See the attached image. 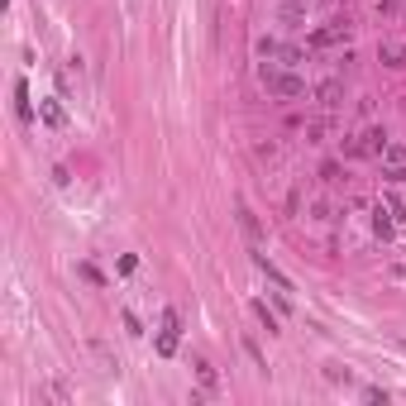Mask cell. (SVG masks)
<instances>
[{
  "instance_id": "cell-1",
  "label": "cell",
  "mask_w": 406,
  "mask_h": 406,
  "mask_svg": "<svg viewBox=\"0 0 406 406\" xmlns=\"http://www.w3.org/2000/svg\"><path fill=\"white\" fill-rule=\"evenodd\" d=\"M258 81H263L268 96H278V101H297V96H306V77H301V72H282V67H273V63L258 67Z\"/></svg>"
},
{
  "instance_id": "cell-2",
  "label": "cell",
  "mask_w": 406,
  "mask_h": 406,
  "mask_svg": "<svg viewBox=\"0 0 406 406\" xmlns=\"http://www.w3.org/2000/svg\"><path fill=\"white\" fill-rule=\"evenodd\" d=\"M387 129H363V134H354V139L344 143V153L349 158H382V148H387Z\"/></svg>"
},
{
  "instance_id": "cell-3",
  "label": "cell",
  "mask_w": 406,
  "mask_h": 406,
  "mask_svg": "<svg viewBox=\"0 0 406 406\" xmlns=\"http://www.w3.org/2000/svg\"><path fill=\"white\" fill-rule=\"evenodd\" d=\"M349 34H354V24H349V19H330V24H320V29L311 34V48H335V44H349Z\"/></svg>"
},
{
  "instance_id": "cell-4",
  "label": "cell",
  "mask_w": 406,
  "mask_h": 406,
  "mask_svg": "<svg viewBox=\"0 0 406 406\" xmlns=\"http://www.w3.org/2000/svg\"><path fill=\"white\" fill-rule=\"evenodd\" d=\"M177 335H182V315L172 311H163V330H158V354L168 359V354H177Z\"/></svg>"
},
{
  "instance_id": "cell-5",
  "label": "cell",
  "mask_w": 406,
  "mask_h": 406,
  "mask_svg": "<svg viewBox=\"0 0 406 406\" xmlns=\"http://www.w3.org/2000/svg\"><path fill=\"white\" fill-rule=\"evenodd\" d=\"M382 172H387V182H406V143L392 139L382 148Z\"/></svg>"
},
{
  "instance_id": "cell-6",
  "label": "cell",
  "mask_w": 406,
  "mask_h": 406,
  "mask_svg": "<svg viewBox=\"0 0 406 406\" xmlns=\"http://www.w3.org/2000/svg\"><path fill=\"white\" fill-rule=\"evenodd\" d=\"M397 210H402L397 201H377L373 205V235L377 239H392V220H397Z\"/></svg>"
},
{
  "instance_id": "cell-7",
  "label": "cell",
  "mask_w": 406,
  "mask_h": 406,
  "mask_svg": "<svg viewBox=\"0 0 406 406\" xmlns=\"http://www.w3.org/2000/svg\"><path fill=\"white\" fill-rule=\"evenodd\" d=\"M239 230H244V239H249V249H258V244H263V225H258V215H253L244 201H239Z\"/></svg>"
},
{
  "instance_id": "cell-8",
  "label": "cell",
  "mask_w": 406,
  "mask_h": 406,
  "mask_svg": "<svg viewBox=\"0 0 406 406\" xmlns=\"http://www.w3.org/2000/svg\"><path fill=\"white\" fill-rule=\"evenodd\" d=\"M340 96H344V81L330 77V81H320V86H315V106H320V110H335V106H340Z\"/></svg>"
},
{
  "instance_id": "cell-9",
  "label": "cell",
  "mask_w": 406,
  "mask_h": 406,
  "mask_svg": "<svg viewBox=\"0 0 406 406\" xmlns=\"http://www.w3.org/2000/svg\"><path fill=\"white\" fill-rule=\"evenodd\" d=\"M377 58H382V67H406V44L382 39V44H377Z\"/></svg>"
},
{
  "instance_id": "cell-10",
  "label": "cell",
  "mask_w": 406,
  "mask_h": 406,
  "mask_svg": "<svg viewBox=\"0 0 406 406\" xmlns=\"http://www.w3.org/2000/svg\"><path fill=\"white\" fill-rule=\"evenodd\" d=\"M39 115H44V125H53V129L67 125V115H63V106H58V101H39Z\"/></svg>"
},
{
  "instance_id": "cell-11",
  "label": "cell",
  "mask_w": 406,
  "mask_h": 406,
  "mask_svg": "<svg viewBox=\"0 0 406 406\" xmlns=\"http://www.w3.org/2000/svg\"><path fill=\"white\" fill-rule=\"evenodd\" d=\"M15 115L24 120V125L34 120V106H29V86H24V81H15Z\"/></svg>"
},
{
  "instance_id": "cell-12",
  "label": "cell",
  "mask_w": 406,
  "mask_h": 406,
  "mask_svg": "<svg viewBox=\"0 0 406 406\" xmlns=\"http://www.w3.org/2000/svg\"><path fill=\"white\" fill-rule=\"evenodd\" d=\"M278 63H287V67H301L306 63V48H297V44H282V58Z\"/></svg>"
},
{
  "instance_id": "cell-13",
  "label": "cell",
  "mask_w": 406,
  "mask_h": 406,
  "mask_svg": "<svg viewBox=\"0 0 406 406\" xmlns=\"http://www.w3.org/2000/svg\"><path fill=\"white\" fill-rule=\"evenodd\" d=\"M196 377H201V387H205V392H215V382H220V377H215V368H210L205 359H196Z\"/></svg>"
},
{
  "instance_id": "cell-14",
  "label": "cell",
  "mask_w": 406,
  "mask_h": 406,
  "mask_svg": "<svg viewBox=\"0 0 406 406\" xmlns=\"http://www.w3.org/2000/svg\"><path fill=\"white\" fill-rule=\"evenodd\" d=\"M253 315H258V320H263V325H268V335H278V315L268 311L263 301H258V306H253Z\"/></svg>"
},
{
  "instance_id": "cell-15",
  "label": "cell",
  "mask_w": 406,
  "mask_h": 406,
  "mask_svg": "<svg viewBox=\"0 0 406 406\" xmlns=\"http://www.w3.org/2000/svg\"><path fill=\"white\" fill-rule=\"evenodd\" d=\"M325 120H315V125H306V143H320V139H325Z\"/></svg>"
},
{
  "instance_id": "cell-16",
  "label": "cell",
  "mask_w": 406,
  "mask_h": 406,
  "mask_svg": "<svg viewBox=\"0 0 406 406\" xmlns=\"http://www.w3.org/2000/svg\"><path fill=\"white\" fill-rule=\"evenodd\" d=\"M320 182L335 187V182H340V163H325V168H320Z\"/></svg>"
},
{
  "instance_id": "cell-17",
  "label": "cell",
  "mask_w": 406,
  "mask_h": 406,
  "mask_svg": "<svg viewBox=\"0 0 406 406\" xmlns=\"http://www.w3.org/2000/svg\"><path fill=\"white\" fill-rule=\"evenodd\" d=\"M363 402H382L387 406V387H363Z\"/></svg>"
},
{
  "instance_id": "cell-18",
  "label": "cell",
  "mask_w": 406,
  "mask_h": 406,
  "mask_svg": "<svg viewBox=\"0 0 406 406\" xmlns=\"http://www.w3.org/2000/svg\"><path fill=\"white\" fill-rule=\"evenodd\" d=\"M311 220H315V225H325V220H330V205L315 201V205H311Z\"/></svg>"
},
{
  "instance_id": "cell-19",
  "label": "cell",
  "mask_w": 406,
  "mask_h": 406,
  "mask_svg": "<svg viewBox=\"0 0 406 406\" xmlns=\"http://www.w3.org/2000/svg\"><path fill=\"white\" fill-rule=\"evenodd\" d=\"M125 330H129V335H143V325H139V315H134V311H125Z\"/></svg>"
}]
</instances>
